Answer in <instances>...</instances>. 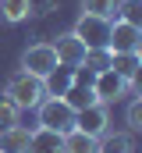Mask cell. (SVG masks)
I'll list each match as a JSON object with an SVG mask.
<instances>
[{"label":"cell","mask_w":142,"mask_h":153,"mask_svg":"<svg viewBox=\"0 0 142 153\" xmlns=\"http://www.w3.org/2000/svg\"><path fill=\"white\" fill-rule=\"evenodd\" d=\"M4 96H11V103H14L18 111H36V107L46 100V89H43V78L29 75V71H18V75L7 78Z\"/></svg>","instance_id":"6da1fadb"},{"label":"cell","mask_w":142,"mask_h":153,"mask_svg":"<svg viewBox=\"0 0 142 153\" xmlns=\"http://www.w3.org/2000/svg\"><path fill=\"white\" fill-rule=\"evenodd\" d=\"M36 114H39V128H53V132H61V135L75 128V111H71L61 96H46V100L36 107Z\"/></svg>","instance_id":"7a4b0ae2"},{"label":"cell","mask_w":142,"mask_h":153,"mask_svg":"<svg viewBox=\"0 0 142 153\" xmlns=\"http://www.w3.org/2000/svg\"><path fill=\"white\" fill-rule=\"evenodd\" d=\"M75 36L82 39L85 50H106V39H110V18H92V14H82L71 29Z\"/></svg>","instance_id":"3957f363"},{"label":"cell","mask_w":142,"mask_h":153,"mask_svg":"<svg viewBox=\"0 0 142 153\" xmlns=\"http://www.w3.org/2000/svg\"><path fill=\"white\" fill-rule=\"evenodd\" d=\"M106 50H110V53H135V50H142V25H128V22L110 18Z\"/></svg>","instance_id":"277c9868"},{"label":"cell","mask_w":142,"mask_h":153,"mask_svg":"<svg viewBox=\"0 0 142 153\" xmlns=\"http://www.w3.org/2000/svg\"><path fill=\"white\" fill-rule=\"evenodd\" d=\"M57 68V53L50 43H32L25 53H21V71H29L36 78H46L50 71Z\"/></svg>","instance_id":"5b68a950"},{"label":"cell","mask_w":142,"mask_h":153,"mask_svg":"<svg viewBox=\"0 0 142 153\" xmlns=\"http://www.w3.org/2000/svg\"><path fill=\"white\" fill-rule=\"evenodd\" d=\"M135 85L132 82H124V78L117 75V71H96L92 75V93H96V100L100 103H114V100H121V96H128Z\"/></svg>","instance_id":"8992f818"},{"label":"cell","mask_w":142,"mask_h":153,"mask_svg":"<svg viewBox=\"0 0 142 153\" xmlns=\"http://www.w3.org/2000/svg\"><path fill=\"white\" fill-rule=\"evenodd\" d=\"M106 125H110L106 103H92V107H85V111H75V128H78V132H85V135H92V139H100V135H103Z\"/></svg>","instance_id":"52a82bcc"},{"label":"cell","mask_w":142,"mask_h":153,"mask_svg":"<svg viewBox=\"0 0 142 153\" xmlns=\"http://www.w3.org/2000/svg\"><path fill=\"white\" fill-rule=\"evenodd\" d=\"M50 46H53V53H57V64H64V68H82L85 46H82V39L75 36V32L57 36V43H50Z\"/></svg>","instance_id":"ba28073f"},{"label":"cell","mask_w":142,"mask_h":153,"mask_svg":"<svg viewBox=\"0 0 142 153\" xmlns=\"http://www.w3.org/2000/svg\"><path fill=\"white\" fill-rule=\"evenodd\" d=\"M29 153H64V135L53 132V128H32Z\"/></svg>","instance_id":"9c48e42d"},{"label":"cell","mask_w":142,"mask_h":153,"mask_svg":"<svg viewBox=\"0 0 142 153\" xmlns=\"http://www.w3.org/2000/svg\"><path fill=\"white\" fill-rule=\"evenodd\" d=\"M96 153H135V139H132V132H110L106 128L96 139Z\"/></svg>","instance_id":"30bf717a"},{"label":"cell","mask_w":142,"mask_h":153,"mask_svg":"<svg viewBox=\"0 0 142 153\" xmlns=\"http://www.w3.org/2000/svg\"><path fill=\"white\" fill-rule=\"evenodd\" d=\"M29 128L25 125H11L0 128V153H29Z\"/></svg>","instance_id":"8fae6325"},{"label":"cell","mask_w":142,"mask_h":153,"mask_svg":"<svg viewBox=\"0 0 142 153\" xmlns=\"http://www.w3.org/2000/svg\"><path fill=\"white\" fill-rule=\"evenodd\" d=\"M139 68H142V50H135V53H110V71H117L132 85L139 78Z\"/></svg>","instance_id":"7c38bea8"},{"label":"cell","mask_w":142,"mask_h":153,"mask_svg":"<svg viewBox=\"0 0 142 153\" xmlns=\"http://www.w3.org/2000/svg\"><path fill=\"white\" fill-rule=\"evenodd\" d=\"M71 82H75V68H64V64H57L50 75L43 78V89H46V96H64Z\"/></svg>","instance_id":"4fadbf2b"},{"label":"cell","mask_w":142,"mask_h":153,"mask_svg":"<svg viewBox=\"0 0 142 153\" xmlns=\"http://www.w3.org/2000/svg\"><path fill=\"white\" fill-rule=\"evenodd\" d=\"M32 14V0H0V18L7 25H18Z\"/></svg>","instance_id":"5bb4252c"},{"label":"cell","mask_w":142,"mask_h":153,"mask_svg":"<svg viewBox=\"0 0 142 153\" xmlns=\"http://www.w3.org/2000/svg\"><path fill=\"white\" fill-rule=\"evenodd\" d=\"M64 153H96V139L71 128V132H64Z\"/></svg>","instance_id":"9a60e30c"},{"label":"cell","mask_w":142,"mask_h":153,"mask_svg":"<svg viewBox=\"0 0 142 153\" xmlns=\"http://www.w3.org/2000/svg\"><path fill=\"white\" fill-rule=\"evenodd\" d=\"M114 18L117 22H128V25H142V0H117Z\"/></svg>","instance_id":"2e32d148"},{"label":"cell","mask_w":142,"mask_h":153,"mask_svg":"<svg viewBox=\"0 0 142 153\" xmlns=\"http://www.w3.org/2000/svg\"><path fill=\"white\" fill-rule=\"evenodd\" d=\"M114 7L117 0H82V14H92V18H114Z\"/></svg>","instance_id":"e0dca14e"},{"label":"cell","mask_w":142,"mask_h":153,"mask_svg":"<svg viewBox=\"0 0 142 153\" xmlns=\"http://www.w3.org/2000/svg\"><path fill=\"white\" fill-rule=\"evenodd\" d=\"M82 64H85L92 75H96V71H106V68H110V50H85Z\"/></svg>","instance_id":"ac0fdd59"},{"label":"cell","mask_w":142,"mask_h":153,"mask_svg":"<svg viewBox=\"0 0 142 153\" xmlns=\"http://www.w3.org/2000/svg\"><path fill=\"white\" fill-rule=\"evenodd\" d=\"M18 107L11 103V96H0V128H11V125H18Z\"/></svg>","instance_id":"d6986e66"},{"label":"cell","mask_w":142,"mask_h":153,"mask_svg":"<svg viewBox=\"0 0 142 153\" xmlns=\"http://www.w3.org/2000/svg\"><path fill=\"white\" fill-rule=\"evenodd\" d=\"M124 121H128V132H132V135H135V132H142V100H132V103H128Z\"/></svg>","instance_id":"ffe728a7"}]
</instances>
